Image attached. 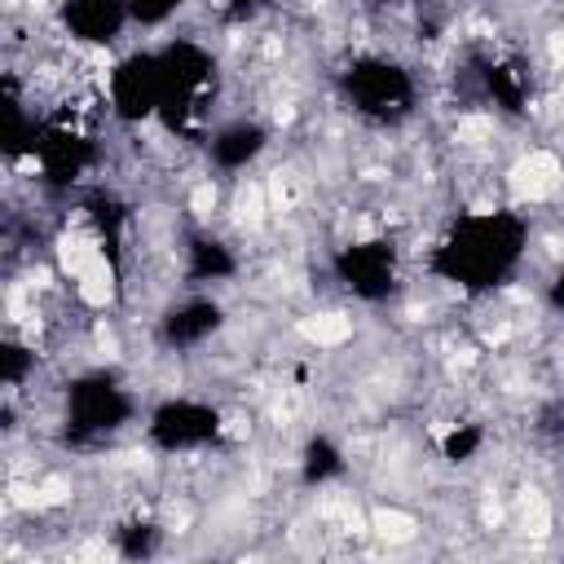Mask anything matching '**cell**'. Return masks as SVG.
<instances>
[{"mask_svg": "<svg viewBox=\"0 0 564 564\" xmlns=\"http://www.w3.org/2000/svg\"><path fill=\"white\" fill-rule=\"evenodd\" d=\"M529 251V220L511 207L463 212L427 251V273L463 295H489L516 278Z\"/></svg>", "mask_w": 564, "mask_h": 564, "instance_id": "6da1fadb", "label": "cell"}, {"mask_svg": "<svg viewBox=\"0 0 564 564\" xmlns=\"http://www.w3.org/2000/svg\"><path fill=\"white\" fill-rule=\"evenodd\" d=\"M159 75H163V101L159 123L172 137H207L212 101H216V57L198 40H167L159 48Z\"/></svg>", "mask_w": 564, "mask_h": 564, "instance_id": "7a4b0ae2", "label": "cell"}, {"mask_svg": "<svg viewBox=\"0 0 564 564\" xmlns=\"http://www.w3.org/2000/svg\"><path fill=\"white\" fill-rule=\"evenodd\" d=\"M339 93L348 101V110L375 128H397L414 115L419 101V84L414 75L388 57V53H357L344 70H339Z\"/></svg>", "mask_w": 564, "mask_h": 564, "instance_id": "3957f363", "label": "cell"}, {"mask_svg": "<svg viewBox=\"0 0 564 564\" xmlns=\"http://www.w3.org/2000/svg\"><path fill=\"white\" fill-rule=\"evenodd\" d=\"M137 419V397L115 370H84L62 392V436L70 445H97Z\"/></svg>", "mask_w": 564, "mask_h": 564, "instance_id": "277c9868", "label": "cell"}, {"mask_svg": "<svg viewBox=\"0 0 564 564\" xmlns=\"http://www.w3.org/2000/svg\"><path fill=\"white\" fill-rule=\"evenodd\" d=\"M330 273L335 282L361 300V304H383L397 295L401 282V256L392 238H352L344 247H335L330 256Z\"/></svg>", "mask_w": 564, "mask_h": 564, "instance_id": "5b68a950", "label": "cell"}, {"mask_svg": "<svg viewBox=\"0 0 564 564\" xmlns=\"http://www.w3.org/2000/svg\"><path fill=\"white\" fill-rule=\"evenodd\" d=\"M225 432V414L198 397H163L145 414V441L159 454H194Z\"/></svg>", "mask_w": 564, "mask_h": 564, "instance_id": "8992f818", "label": "cell"}, {"mask_svg": "<svg viewBox=\"0 0 564 564\" xmlns=\"http://www.w3.org/2000/svg\"><path fill=\"white\" fill-rule=\"evenodd\" d=\"M163 101V75H159V48H132L106 70V110L137 128L159 119Z\"/></svg>", "mask_w": 564, "mask_h": 564, "instance_id": "52a82bcc", "label": "cell"}, {"mask_svg": "<svg viewBox=\"0 0 564 564\" xmlns=\"http://www.w3.org/2000/svg\"><path fill=\"white\" fill-rule=\"evenodd\" d=\"M31 163L48 189H75L97 167V141L70 119H40Z\"/></svg>", "mask_w": 564, "mask_h": 564, "instance_id": "ba28073f", "label": "cell"}, {"mask_svg": "<svg viewBox=\"0 0 564 564\" xmlns=\"http://www.w3.org/2000/svg\"><path fill=\"white\" fill-rule=\"evenodd\" d=\"M220 326H225L220 300H212V295H185V300H172L159 313L154 335H159L163 348L189 352V348H203L212 335H220Z\"/></svg>", "mask_w": 564, "mask_h": 564, "instance_id": "9c48e42d", "label": "cell"}, {"mask_svg": "<svg viewBox=\"0 0 564 564\" xmlns=\"http://www.w3.org/2000/svg\"><path fill=\"white\" fill-rule=\"evenodd\" d=\"M57 26L75 44L110 48L132 26V9H128V0H62L57 4Z\"/></svg>", "mask_w": 564, "mask_h": 564, "instance_id": "30bf717a", "label": "cell"}, {"mask_svg": "<svg viewBox=\"0 0 564 564\" xmlns=\"http://www.w3.org/2000/svg\"><path fill=\"white\" fill-rule=\"evenodd\" d=\"M203 141H207L212 167H220V172H242V167H251V163L269 150V128H264L260 119H229V123H216Z\"/></svg>", "mask_w": 564, "mask_h": 564, "instance_id": "8fae6325", "label": "cell"}, {"mask_svg": "<svg viewBox=\"0 0 564 564\" xmlns=\"http://www.w3.org/2000/svg\"><path fill=\"white\" fill-rule=\"evenodd\" d=\"M181 273L194 286H212V282H229L238 273V256L229 242H220L216 234H189L181 247Z\"/></svg>", "mask_w": 564, "mask_h": 564, "instance_id": "7c38bea8", "label": "cell"}, {"mask_svg": "<svg viewBox=\"0 0 564 564\" xmlns=\"http://www.w3.org/2000/svg\"><path fill=\"white\" fill-rule=\"evenodd\" d=\"M480 88H485V97H489L502 115H524V110H529L533 79H529V66H524V62L498 57V62H485V66H480Z\"/></svg>", "mask_w": 564, "mask_h": 564, "instance_id": "4fadbf2b", "label": "cell"}, {"mask_svg": "<svg viewBox=\"0 0 564 564\" xmlns=\"http://www.w3.org/2000/svg\"><path fill=\"white\" fill-rule=\"evenodd\" d=\"M84 212H88V225L97 234L101 256L119 269V251H123V234H128V203L115 189H93L84 198Z\"/></svg>", "mask_w": 564, "mask_h": 564, "instance_id": "5bb4252c", "label": "cell"}, {"mask_svg": "<svg viewBox=\"0 0 564 564\" xmlns=\"http://www.w3.org/2000/svg\"><path fill=\"white\" fill-rule=\"evenodd\" d=\"M348 471V458H344V445L326 432H313L304 445H300V480L308 489H322L330 480H339Z\"/></svg>", "mask_w": 564, "mask_h": 564, "instance_id": "9a60e30c", "label": "cell"}, {"mask_svg": "<svg viewBox=\"0 0 564 564\" xmlns=\"http://www.w3.org/2000/svg\"><path fill=\"white\" fill-rule=\"evenodd\" d=\"M115 551L123 560H150L163 551V529L150 520V516H132V520H119L115 524Z\"/></svg>", "mask_w": 564, "mask_h": 564, "instance_id": "2e32d148", "label": "cell"}, {"mask_svg": "<svg viewBox=\"0 0 564 564\" xmlns=\"http://www.w3.org/2000/svg\"><path fill=\"white\" fill-rule=\"evenodd\" d=\"M35 375V348L22 344V339H4L0 344V379H4V392H22V383Z\"/></svg>", "mask_w": 564, "mask_h": 564, "instance_id": "e0dca14e", "label": "cell"}, {"mask_svg": "<svg viewBox=\"0 0 564 564\" xmlns=\"http://www.w3.org/2000/svg\"><path fill=\"white\" fill-rule=\"evenodd\" d=\"M485 449V427L480 423H454L441 436V458L445 463H471Z\"/></svg>", "mask_w": 564, "mask_h": 564, "instance_id": "ac0fdd59", "label": "cell"}, {"mask_svg": "<svg viewBox=\"0 0 564 564\" xmlns=\"http://www.w3.org/2000/svg\"><path fill=\"white\" fill-rule=\"evenodd\" d=\"M189 0H128L132 9V26H163L172 22Z\"/></svg>", "mask_w": 564, "mask_h": 564, "instance_id": "d6986e66", "label": "cell"}, {"mask_svg": "<svg viewBox=\"0 0 564 564\" xmlns=\"http://www.w3.org/2000/svg\"><path fill=\"white\" fill-rule=\"evenodd\" d=\"M546 308L564 317V269H555V278L546 282Z\"/></svg>", "mask_w": 564, "mask_h": 564, "instance_id": "ffe728a7", "label": "cell"}, {"mask_svg": "<svg viewBox=\"0 0 564 564\" xmlns=\"http://www.w3.org/2000/svg\"><path fill=\"white\" fill-rule=\"evenodd\" d=\"M273 0H229V9L234 13H242V18H251V13H260V9H269Z\"/></svg>", "mask_w": 564, "mask_h": 564, "instance_id": "44dd1931", "label": "cell"}, {"mask_svg": "<svg viewBox=\"0 0 564 564\" xmlns=\"http://www.w3.org/2000/svg\"><path fill=\"white\" fill-rule=\"evenodd\" d=\"M370 9H397V4H405V0H366Z\"/></svg>", "mask_w": 564, "mask_h": 564, "instance_id": "7402d4cb", "label": "cell"}]
</instances>
